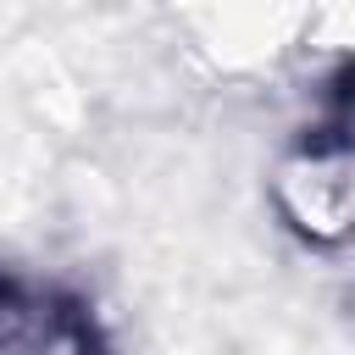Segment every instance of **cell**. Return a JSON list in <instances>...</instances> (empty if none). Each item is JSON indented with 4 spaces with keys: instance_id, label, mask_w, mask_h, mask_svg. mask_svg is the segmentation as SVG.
I'll list each match as a JSON object with an SVG mask.
<instances>
[{
    "instance_id": "obj_1",
    "label": "cell",
    "mask_w": 355,
    "mask_h": 355,
    "mask_svg": "<svg viewBox=\"0 0 355 355\" xmlns=\"http://www.w3.org/2000/svg\"><path fill=\"white\" fill-rule=\"evenodd\" d=\"M0 355H111V344L72 288L11 277L0 300Z\"/></svg>"
}]
</instances>
